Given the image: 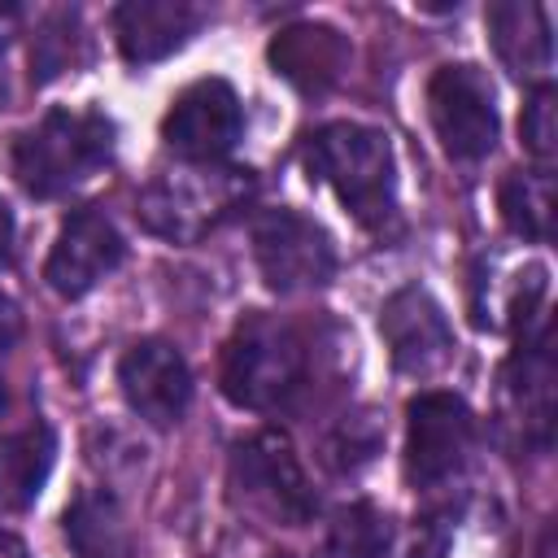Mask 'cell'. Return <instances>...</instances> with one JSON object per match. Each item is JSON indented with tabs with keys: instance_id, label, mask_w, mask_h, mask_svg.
<instances>
[{
	"instance_id": "ffe728a7",
	"label": "cell",
	"mask_w": 558,
	"mask_h": 558,
	"mask_svg": "<svg viewBox=\"0 0 558 558\" xmlns=\"http://www.w3.org/2000/svg\"><path fill=\"white\" fill-rule=\"evenodd\" d=\"M388 545H392V519L371 501H353L336 510L327 527L331 558H388Z\"/></svg>"
},
{
	"instance_id": "7a4b0ae2",
	"label": "cell",
	"mask_w": 558,
	"mask_h": 558,
	"mask_svg": "<svg viewBox=\"0 0 558 558\" xmlns=\"http://www.w3.org/2000/svg\"><path fill=\"white\" fill-rule=\"evenodd\" d=\"M305 170L327 183L344 214L366 231H384L397 218V157L388 131L366 122H327L305 140Z\"/></svg>"
},
{
	"instance_id": "3957f363",
	"label": "cell",
	"mask_w": 558,
	"mask_h": 558,
	"mask_svg": "<svg viewBox=\"0 0 558 558\" xmlns=\"http://www.w3.org/2000/svg\"><path fill=\"white\" fill-rule=\"evenodd\" d=\"M310 353L292 323L275 314H244L222 349V397L240 410H279L305 388Z\"/></svg>"
},
{
	"instance_id": "d4e9b609",
	"label": "cell",
	"mask_w": 558,
	"mask_h": 558,
	"mask_svg": "<svg viewBox=\"0 0 558 558\" xmlns=\"http://www.w3.org/2000/svg\"><path fill=\"white\" fill-rule=\"evenodd\" d=\"M9 253H13V214L0 201V262H9Z\"/></svg>"
},
{
	"instance_id": "8fae6325",
	"label": "cell",
	"mask_w": 558,
	"mask_h": 558,
	"mask_svg": "<svg viewBox=\"0 0 558 558\" xmlns=\"http://www.w3.org/2000/svg\"><path fill=\"white\" fill-rule=\"evenodd\" d=\"M379 336L388 344V357L401 375H432L453 357V327L440 310V301L418 288L405 283L397 288L384 305H379Z\"/></svg>"
},
{
	"instance_id": "44dd1931",
	"label": "cell",
	"mask_w": 558,
	"mask_h": 558,
	"mask_svg": "<svg viewBox=\"0 0 558 558\" xmlns=\"http://www.w3.org/2000/svg\"><path fill=\"white\" fill-rule=\"evenodd\" d=\"M379 423L371 418V414H344L336 427H331V436L323 440V462L331 466V471H357V466H366L375 453H379Z\"/></svg>"
},
{
	"instance_id": "8992f818",
	"label": "cell",
	"mask_w": 558,
	"mask_h": 558,
	"mask_svg": "<svg viewBox=\"0 0 558 558\" xmlns=\"http://www.w3.org/2000/svg\"><path fill=\"white\" fill-rule=\"evenodd\" d=\"M427 113L440 148L453 161H480L497 148V131H501L497 96L480 65L471 61L440 65L427 83Z\"/></svg>"
},
{
	"instance_id": "9c48e42d",
	"label": "cell",
	"mask_w": 558,
	"mask_h": 558,
	"mask_svg": "<svg viewBox=\"0 0 558 558\" xmlns=\"http://www.w3.org/2000/svg\"><path fill=\"white\" fill-rule=\"evenodd\" d=\"M240 135H244V109L227 78H201L183 87L161 118L166 148L192 166L222 161L240 144Z\"/></svg>"
},
{
	"instance_id": "5b68a950",
	"label": "cell",
	"mask_w": 558,
	"mask_h": 558,
	"mask_svg": "<svg viewBox=\"0 0 558 558\" xmlns=\"http://www.w3.org/2000/svg\"><path fill=\"white\" fill-rule=\"evenodd\" d=\"M231 493L279 527H305L318 514L314 484L279 432H253L231 449Z\"/></svg>"
},
{
	"instance_id": "9a60e30c",
	"label": "cell",
	"mask_w": 558,
	"mask_h": 558,
	"mask_svg": "<svg viewBox=\"0 0 558 558\" xmlns=\"http://www.w3.org/2000/svg\"><path fill=\"white\" fill-rule=\"evenodd\" d=\"M493 48L501 57V65L514 78L541 83L554 70V31H549V9L536 0H497L484 13Z\"/></svg>"
},
{
	"instance_id": "4316f807",
	"label": "cell",
	"mask_w": 558,
	"mask_h": 558,
	"mask_svg": "<svg viewBox=\"0 0 558 558\" xmlns=\"http://www.w3.org/2000/svg\"><path fill=\"white\" fill-rule=\"evenodd\" d=\"M536 558H554V527L541 532V549H536Z\"/></svg>"
},
{
	"instance_id": "484cf974",
	"label": "cell",
	"mask_w": 558,
	"mask_h": 558,
	"mask_svg": "<svg viewBox=\"0 0 558 558\" xmlns=\"http://www.w3.org/2000/svg\"><path fill=\"white\" fill-rule=\"evenodd\" d=\"M0 558H26V554H22V541L9 536V532H0Z\"/></svg>"
},
{
	"instance_id": "7c38bea8",
	"label": "cell",
	"mask_w": 558,
	"mask_h": 558,
	"mask_svg": "<svg viewBox=\"0 0 558 558\" xmlns=\"http://www.w3.org/2000/svg\"><path fill=\"white\" fill-rule=\"evenodd\" d=\"M118 384H122V397L126 405L153 423V427H170L183 418L187 401H192V371H187V357L170 344V340H135L122 362H118Z\"/></svg>"
},
{
	"instance_id": "5bb4252c",
	"label": "cell",
	"mask_w": 558,
	"mask_h": 558,
	"mask_svg": "<svg viewBox=\"0 0 558 558\" xmlns=\"http://www.w3.org/2000/svg\"><path fill=\"white\" fill-rule=\"evenodd\" d=\"M201 17L205 13L187 0H126L113 9V35L131 65H153L179 52L196 35Z\"/></svg>"
},
{
	"instance_id": "30bf717a",
	"label": "cell",
	"mask_w": 558,
	"mask_h": 558,
	"mask_svg": "<svg viewBox=\"0 0 558 558\" xmlns=\"http://www.w3.org/2000/svg\"><path fill=\"white\" fill-rule=\"evenodd\" d=\"M126 257V244H122V231L113 227L109 214H100L96 205H83L74 209L57 240H52V253H48V266H44V279L57 296H87L105 275H113Z\"/></svg>"
},
{
	"instance_id": "d6986e66",
	"label": "cell",
	"mask_w": 558,
	"mask_h": 558,
	"mask_svg": "<svg viewBox=\"0 0 558 558\" xmlns=\"http://www.w3.org/2000/svg\"><path fill=\"white\" fill-rule=\"evenodd\" d=\"M497 209L514 235L545 244L554 235V174L541 166L536 170H510L497 187Z\"/></svg>"
},
{
	"instance_id": "6da1fadb",
	"label": "cell",
	"mask_w": 558,
	"mask_h": 558,
	"mask_svg": "<svg viewBox=\"0 0 558 558\" xmlns=\"http://www.w3.org/2000/svg\"><path fill=\"white\" fill-rule=\"evenodd\" d=\"M113 157V122L100 109H48L4 144L9 174L39 201L65 196Z\"/></svg>"
},
{
	"instance_id": "2e32d148",
	"label": "cell",
	"mask_w": 558,
	"mask_h": 558,
	"mask_svg": "<svg viewBox=\"0 0 558 558\" xmlns=\"http://www.w3.org/2000/svg\"><path fill=\"white\" fill-rule=\"evenodd\" d=\"M270 65L301 92H327L349 65V44L336 26L296 22L270 39Z\"/></svg>"
},
{
	"instance_id": "603a6c76",
	"label": "cell",
	"mask_w": 558,
	"mask_h": 558,
	"mask_svg": "<svg viewBox=\"0 0 558 558\" xmlns=\"http://www.w3.org/2000/svg\"><path fill=\"white\" fill-rule=\"evenodd\" d=\"M74 44H78L74 13H61V17L44 22V31L35 35V52H31V65L39 70L35 78H52V74L70 70L74 65Z\"/></svg>"
},
{
	"instance_id": "4fadbf2b",
	"label": "cell",
	"mask_w": 558,
	"mask_h": 558,
	"mask_svg": "<svg viewBox=\"0 0 558 558\" xmlns=\"http://www.w3.org/2000/svg\"><path fill=\"white\" fill-rule=\"evenodd\" d=\"M506 392V414L523 432V449H549L554 432V353L549 336L541 331L536 340H519L514 357L506 362L501 375Z\"/></svg>"
},
{
	"instance_id": "7402d4cb",
	"label": "cell",
	"mask_w": 558,
	"mask_h": 558,
	"mask_svg": "<svg viewBox=\"0 0 558 558\" xmlns=\"http://www.w3.org/2000/svg\"><path fill=\"white\" fill-rule=\"evenodd\" d=\"M519 135H523V148L541 161V170L554 161L558 153V100L549 87H536L523 105V118H519Z\"/></svg>"
},
{
	"instance_id": "e0dca14e",
	"label": "cell",
	"mask_w": 558,
	"mask_h": 558,
	"mask_svg": "<svg viewBox=\"0 0 558 558\" xmlns=\"http://www.w3.org/2000/svg\"><path fill=\"white\" fill-rule=\"evenodd\" d=\"M57 462V436L48 423H26L0 436V510H26L44 493Z\"/></svg>"
},
{
	"instance_id": "ac0fdd59",
	"label": "cell",
	"mask_w": 558,
	"mask_h": 558,
	"mask_svg": "<svg viewBox=\"0 0 558 558\" xmlns=\"http://www.w3.org/2000/svg\"><path fill=\"white\" fill-rule=\"evenodd\" d=\"M61 532L70 541V549L78 558H131L135 541H131V523L118 506L113 493L105 488H87L65 506Z\"/></svg>"
},
{
	"instance_id": "ba28073f",
	"label": "cell",
	"mask_w": 558,
	"mask_h": 558,
	"mask_svg": "<svg viewBox=\"0 0 558 558\" xmlns=\"http://www.w3.org/2000/svg\"><path fill=\"white\" fill-rule=\"evenodd\" d=\"M253 257L262 279L275 292H310L336 275V244L331 235L296 214V209H266L253 222Z\"/></svg>"
},
{
	"instance_id": "52a82bcc",
	"label": "cell",
	"mask_w": 558,
	"mask_h": 558,
	"mask_svg": "<svg viewBox=\"0 0 558 558\" xmlns=\"http://www.w3.org/2000/svg\"><path fill=\"white\" fill-rule=\"evenodd\" d=\"M475 449L471 405L453 392H418L405 405V475L414 488L453 480Z\"/></svg>"
},
{
	"instance_id": "277c9868",
	"label": "cell",
	"mask_w": 558,
	"mask_h": 558,
	"mask_svg": "<svg viewBox=\"0 0 558 558\" xmlns=\"http://www.w3.org/2000/svg\"><path fill=\"white\" fill-rule=\"evenodd\" d=\"M253 192V174L240 166H187L153 179L135 214L140 222L170 240V244H196L205 231H214L227 214H235Z\"/></svg>"
},
{
	"instance_id": "83f0119b",
	"label": "cell",
	"mask_w": 558,
	"mask_h": 558,
	"mask_svg": "<svg viewBox=\"0 0 558 558\" xmlns=\"http://www.w3.org/2000/svg\"><path fill=\"white\" fill-rule=\"evenodd\" d=\"M4 405H9V392H4V379H0V414H4Z\"/></svg>"
},
{
	"instance_id": "cb8c5ba5",
	"label": "cell",
	"mask_w": 558,
	"mask_h": 558,
	"mask_svg": "<svg viewBox=\"0 0 558 558\" xmlns=\"http://www.w3.org/2000/svg\"><path fill=\"white\" fill-rule=\"evenodd\" d=\"M17 336H22V310L9 292H0V353H9L17 344Z\"/></svg>"
}]
</instances>
